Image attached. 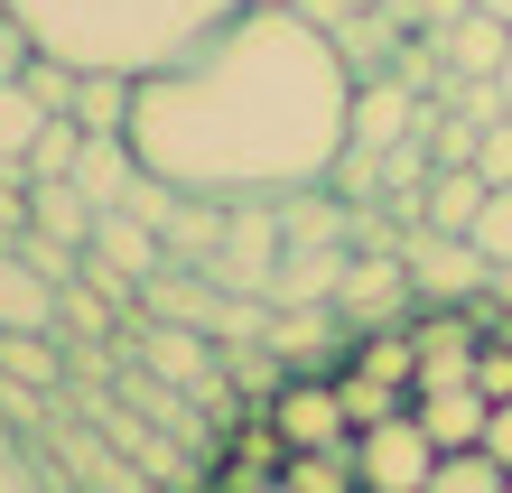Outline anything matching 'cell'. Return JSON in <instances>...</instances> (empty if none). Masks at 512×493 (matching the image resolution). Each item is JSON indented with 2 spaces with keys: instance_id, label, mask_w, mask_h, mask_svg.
<instances>
[{
  "instance_id": "obj_12",
  "label": "cell",
  "mask_w": 512,
  "mask_h": 493,
  "mask_svg": "<svg viewBox=\"0 0 512 493\" xmlns=\"http://www.w3.org/2000/svg\"><path fill=\"white\" fill-rule=\"evenodd\" d=\"M485 177H475V168H438L429 177V196H419V224H429V233H475V214H485Z\"/></svg>"
},
{
  "instance_id": "obj_25",
  "label": "cell",
  "mask_w": 512,
  "mask_h": 493,
  "mask_svg": "<svg viewBox=\"0 0 512 493\" xmlns=\"http://www.w3.org/2000/svg\"><path fill=\"white\" fill-rule=\"evenodd\" d=\"M475 177H485V187H512V121H485V140H475Z\"/></svg>"
},
{
  "instance_id": "obj_33",
  "label": "cell",
  "mask_w": 512,
  "mask_h": 493,
  "mask_svg": "<svg viewBox=\"0 0 512 493\" xmlns=\"http://www.w3.org/2000/svg\"><path fill=\"white\" fill-rule=\"evenodd\" d=\"M252 493H289V484H280V475H270V484H252Z\"/></svg>"
},
{
  "instance_id": "obj_7",
  "label": "cell",
  "mask_w": 512,
  "mask_h": 493,
  "mask_svg": "<svg viewBox=\"0 0 512 493\" xmlns=\"http://www.w3.org/2000/svg\"><path fill=\"white\" fill-rule=\"evenodd\" d=\"M140 149H131V131H84V159H75V177L66 187L94 205V214H112V205H131V187H140Z\"/></svg>"
},
{
  "instance_id": "obj_34",
  "label": "cell",
  "mask_w": 512,
  "mask_h": 493,
  "mask_svg": "<svg viewBox=\"0 0 512 493\" xmlns=\"http://www.w3.org/2000/svg\"><path fill=\"white\" fill-rule=\"evenodd\" d=\"M0 19H10V0H0Z\"/></svg>"
},
{
  "instance_id": "obj_4",
  "label": "cell",
  "mask_w": 512,
  "mask_h": 493,
  "mask_svg": "<svg viewBox=\"0 0 512 493\" xmlns=\"http://www.w3.org/2000/svg\"><path fill=\"white\" fill-rule=\"evenodd\" d=\"M401 270H410V298L419 307H475V298H485V252H475L466 233L410 224L401 233Z\"/></svg>"
},
{
  "instance_id": "obj_17",
  "label": "cell",
  "mask_w": 512,
  "mask_h": 493,
  "mask_svg": "<svg viewBox=\"0 0 512 493\" xmlns=\"http://www.w3.org/2000/svg\"><path fill=\"white\" fill-rule=\"evenodd\" d=\"M354 373H373V382H419V345H410V326H373V335H354Z\"/></svg>"
},
{
  "instance_id": "obj_31",
  "label": "cell",
  "mask_w": 512,
  "mask_h": 493,
  "mask_svg": "<svg viewBox=\"0 0 512 493\" xmlns=\"http://www.w3.org/2000/svg\"><path fill=\"white\" fill-rule=\"evenodd\" d=\"M475 10H494V19H512V0H475Z\"/></svg>"
},
{
  "instance_id": "obj_15",
  "label": "cell",
  "mask_w": 512,
  "mask_h": 493,
  "mask_svg": "<svg viewBox=\"0 0 512 493\" xmlns=\"http://www.w3.org/2000/svg\"><path fill=\"white\" fill-rule=\"evenodd\" d=\"M28 224L84 252V242H94V205H84V196L66 187V177H38V187H28Z\"/></svg>"
},
{
  "instance_id": "obj_18",
  "label": "cell",
  "mask_w": 512,
  "mask_h": 493,
  "mask_svg": "<svg viewBox=\"0 0 512 493\" xmlns=\"http://www.w3.org/2000/svg\"><path fill=\"white\" fill-rule=\"evenodd\" d=\"M131 94H140V75H84L75 84V121L84 131H131Z\"/></svg>"
},
{
  "instance_id": "obj_26",
  "label": "cell",
  "mask_w": 512,
  "mask_h": 493,
  "mask_svg": "<svg viewBox=\"0 0 512 493\" xmlns=\"http://www.w3.org/2000/svg\"><path fill=\"white\" fill-rule=\"evenodd\" d=\"M475 391H485V400H512V345H475Z\"/></svg>"
},
{
  "instance_id": "obj_6",
  "label": "cell",
  "mask_w": 512,
  "mask_h": 493,
  "mask_svg": "<svg viewBox=\"0 0 512 493\" xmlns=\"http://www.w3.org/2000/svg\"><path fill=\"white\" fill-rule=\"evenodd\" d=\"M261 419L280 428V447H345V438H354V419H345V391H336V373H289L280 391L261 400Z\"/></svg>"
},
{
  "instance_id": "obj_11",
  "label": "cell",
  "mask_w": 512,
  "mask_h": 493,
  "mask_svg": "<svg viewBox=\"0 0 512 493\" xmlns=\"http://www.w3.org/2000/svg\"><path fill=\"white\" fill-rule=\"evenodd\" d=\"M19 326H56V280L0 242V335H19Z\"/></svg>"
},
{
  "instance_id": "obj_10",
  "label": "cell",
  "mask_w": 512,
  "mask_h": 493,
  "mask_svg": "<svg viewBox=\"0 0 512 493\" xmlns=\"http://www.w3.org/2000/svg\"><path fill=\"white\" fill-rule=\"evenodd\" d=\"M429 47H438V66H447V75H494V66H503V47H512V19L466 10L457 28H438Z\"/></svg>"
},
{
  "instance_id": "obj_28",
  "label": "cell",
  "mask_w": 512,
  "mask_h": 493,
  "mask_svg": "<svg viewBox=\"0 0 512 493\" xmlns=\"http://www.w3.org/2000/svg\"><path fill=\"white\" fill-rule=\"evenodd\" d=\"M28 66V38H19V19H0V84H10Z\"/></svg>"
},
{
  "instance_id": "obj_32",
  "label": "cell",
  "mask_w": 512,
  "mask_h": 493,
  "mask_svg": "<svg viewBox=\"0 0 512 493\" xmlns=\"http://www.w3.org/2000/svg\"><path fill=\"white\" fill-rule=\"evenodd\" d=\"M252 10H298V0H252Z\"/></svg>"
},
{
  "instance_id": "obj_22",
  "label": "cell",
  "mask_w": 512,
  "mask_h": 493,
  "mask_svg": "<svg viewBox=\"0 0 512 493\" xmlns=\"http://www.w3.org/2000/svg\"><path fill=\"white\" fill-rule=\"evenodd\" d=\"M512 475L494 466L485 447H457V456H438V475H429V493H503Z\"/></svg>"
},
{
  "instance_id": "obj_8",
  "label": "cell",
  "mask_w": 512,
  "mask_h": 493,
  "mask_svg": "<svg viewBox=\"0 0 512 493\" xmlns=\"http://www.w3.org/2000/svg\"><path fill=\"white\" fill-rule=\"evenodd\" d=\"M354 242H280V280H270V307H326L345 289Z\"/></svg>"
},
{
  "instance_id": "obj_14",
  "label": "cell",
  "mask_w": 512,
  "mask_h": 493,
  "mask_svg": "<svg viewBox=\"0 0 512 493\" xmlns=\"http://www.w3.org/2000/svg\"><path fill=\"white\" fill-rule=\"evenodd\" d=\"M280 484L289 493H364V475H354V438L345 447H289L280 456Z\"/></svg>"
},
{
  "instance_id": "obj_16",
  "label": "cell",
  "mask_w": 512,
  "mask_h": 493,
  "mask_svg": "<svg viewBox=\"0 0 512 493\" xmlns=\"http://www.w3.org/2000/svg\"><path fill=\"white\" fill-rule=\"evenodd\" d=\"M75 159H84V121L75 112H47L38 140H28V159H19V177H28V187H38V177H75Z\"/></svg>"
},
{
  "instance_id": "obj_29",
  "label": "cell",
  "mask_w": 512,
  "mask_h": 493,
  "mask_svg": "<svg viewBox=\"0 0 512 493\" xmlns=\"http://www.w3.org/2000/svg\"><path fill=\"white\" fill-rule=\"evenodd\" d=\"M485 307H494V317H512V261L485 270Z\"/></svg>"
},
{
  "instance_id": "obj_35",
  "label": "cell",
  "mask_w": 512,
  "mask_h": 493,
  "mask_svg": "<svg viewBox=\"0 0 512 493\" xmlns=\"http://www.w3.org/2000/svg\"><path fill=\"white\" fill-rule=\"evenodd\" d=\"M503 493H512V484H503Z\"/></svg>"
},
{
  "instance_id": "obj_24",
  "label": "cell",
  "mask_w": 512,
  "mask_h": 493,
  "mask_svg": "<svg viewBox=\"0 0 512 493\" xmlns=\"http://www.w3.org/2000/svg\"><path fill=\"white\" fill-rule=\"evenodd\" d=\"M466 242L485 252V270H494V261H512V187H494V196H485V214H475V233H466Z\"/></svg>"
},
{
  "instance_id": "obj_9",
  "label": "cell",
  "mask_w": 512,
  "mask_h": 493,
  "mask_svg": "<svg viewBox=\"0 0 512 493\" xmlns=\"http://www.w3.org/2000/svg\"><path fill=\"white\" fill-rule=\"evenodd\" d=\"M410 410H419V428L438 438V456H457V447H485L494 400L475 391V382H447V391H410Z\"/></svg>"
},
{
  "instance_id": "obj_13",
  "label": "cell",
  "mask_w": 512,
  "mask_h": 493,
  "mask_svg": "<svg viewBox=\"0 0 512 493\" xmlns=\"http://www.w3.org/2000/svg\"><path fill=\"white\" fill-rule=\"evenodd\" d=\"M0 382H28V391H56V382H66V345H56V326L0 335Z\"/></svg>"
},
{
  "instance_id": "obj_5",
  "label": "cell",
  "mask_w": 512,
  "mask_h": 493,
  "mask_svg": "<svg viewBox=\"0 0 512 493\" xmlns=\"http://www.w3.org/2000/svg\"><path fill=\"white\" fill-rule=\"evenodd\" d=\"M336 317L354 335H373V326H410L419 317V298H410V270H401V233L373 242V252H354L345 261V289H336Z\"/></svg>"
},
{
  "instance_id": "obj_27",
  "label": "cell",
  "mask_w": 512,
  "mask_h": 493,
  "mask_svg": "<svg viewBox=\"0 0 512 493\" xmlns=\"http://www.w3.org/2000/svg\"><path fill=\"white\" fill-rule=\"evenodd\" d=\"M485 456L512 475V400H494V419H485Z\"/></svg>"
},
{
  "instance_id": "obj_2",
  "label": "cell",
  "mask_w": 512,
  "mask_h": 493,
  "mask_svg": "<svg viewBox=\"0 0 512 493\" xmlns=\"http://www.w3.org/2000/svg\"><path fill=\"white\" fill-rule=\"evenodd\" d=\"M252 0H10L19 38L75 75H168Z\"/></svg>"
},
{
  "instance_id": "obj_23",
  "label": "cell",
  "mask_w": 512,
  "mask_h": 493,
  "mask_svg": "<svg viewBox=\"0 0 512 493\" xmlns=\"http://www.w3.org/2000/svg\"><path fill=\"white\" fill-rule=\"evenodd\" d=\"M38 121H47V112L28 103V94H19V75H10V84H0V168H19V159H28V140H38Z\"/></svg>"
},
{
  "instance_id": "obj_30",
  "label": "cell",
  "mask_w": 512,
  "mask_h": 493,
  "mask_svg": "<svg viewBox=\"0 0 512 493\" xmlns=\"http://www.w3.org/2000/svg\"><path fill=\"white\" fill-rule=\"evenodd\" d=\"M494 94H503V121H512V47H503V66H494Z\"/></svg>"
},
{
  "instance_id": "obj_1",
  "label": "cell",
  "mask_w": 512,
  "mask_h": 493,
  "mask_svg": "<svg viewBox=\"0 0 512 493\" xmlns=\"http://www.w3.org/2000/svg\"><path fill=\"white\" fill-rule=\"evenodd\" d=\"M354 140V66L298 10H233L187 66L140 75L131 149L177 196L280 205L326 187L336 149Z\"/></svg>"
},
{
  "instance_id": "obj_19",
  "label": "cell",
  "mask_w": 512,
  "mask_h": 493,
  "mask_svg": "<svg viewBox=\"0 0 512 493\" xmlns=\"http://www.w3.org/2000/svg\"><path fill=\"white\" fill-rule=\"evenodd\" d=\"M75 66H66V56H38V47H28V66H19V94L28 103H38V112H75Z\"/></svg>"
},
{
  "instance_id": "obj_3",
  "label": "cell",
  "mask_w": 512,
  "mask_h": 493,
  "mask_svg": "<svg viewBox=\"0 0 512 493\" xmlns=\"http://www.w3.org/2000/svg\"><path fill=\"white\" fill-rule=\"evenodd\" d=\"M354 475H364V493H429L438 438L419 428V410H391L373 428H354Z\"/></svg>"
},
{
  "instance_id": "obj_21",
  "label": "cell",
  "mask_w": 512,
  "mask_h": 493,
  "mask_svg": "<svg viewBox=\"0 0 512 493\" xmlns=\"http://www.w3.org/2000/svg\"><path fill=\"white\" fill-rule=\"evenodd\" d=\"M336 391H345V419H354V428H373V419H391V410H410V391H401V382H373V373H354V363L336 373Z\"/></svg>"
},
{
  "instance_id": "obj_20",
  "label": "cell",
  "mask_w": 512,
  "mask_h": 493,
  "mask_svg": "<svg viewBox=\"0 0 512 493\" xmlns=\"http://www.w3.org/2000/svg\"><path fill=\"white\" fill-rule=\"evenodd\" d=\"M326 187H336L345 205H382V149L345 140V149H336V168H326Z\"/></svg>"
}]
</instances>
